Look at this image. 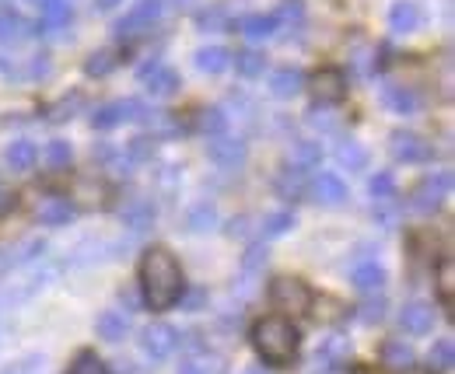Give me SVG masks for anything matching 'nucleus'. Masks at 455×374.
Segmentation results:
<instances>
[{
	"instance_id": "f257e3e1",
	"label": "nucleus",
	"mask_w": 455,
	"mask_h": 374,
	"mask_svg": "<svg viewBox=\"0 0 455 374\" xmlns=\"http://www.w3.org/2000/svg\"><path fill=\"white\" fill-rule=\"evenodd\" d=\"M137 280H141L144 304L151 311H168L172 304H179L182 294H186V273H182L179 259L165 245L144 248V256L137 263Z\"/></svg>"
},
{
	"instance_id": "f03ea898",
	"label": "nucleus",
	"mask_w": 455,
	"mask_h": 374,
	"mask_svg": "<svg viewBox=\"0 0 455 374\" xmlns=\"http://www.w3.org/2000/svg\"><path fill=\"white\" fill-rule=\"evenodd\" d=\"M249 340H252V350L259 354V361L270 368H291L298 357V347H302L298 325L284 315H263L252 325Z\"/></svg>"
},
{
	"instance_id": "7ed1b4c3",
	"label": "nucleus",
	"mask_w": 455,
	"mask_h": 374,
	"mask_svg": "<svg viewBox=\"0 0 455 374\" xmlns=\"http://www.w3.org/2000/svg\"><path fill=\"white\" fill-rule=\"evenodd\" d=\"M312 287L305 284L302 277H277V280H270V304L284 315V318H291V315H308V308H312Z\"/></svg>"
},
{
	"instance_id": "20e7f679",
	"label": "nucleus",
	"mask_w": 455,
	"mask_h": 374,
	"mask_svg": "<svg viewBox=\"0 0 455 374\" xmlns=\"http://www.w3.org/2000/svg\"><path fill=\"white\" fill-rule=\"evenodd\" d=\"M151 116V105H144L141 98H116L105 102L91 112V126L95 130H116L120 123H144Z\"/></svg>"
},
{
	"instance_id": "39448f33",
	"label": "nucleus",
	"mask_w": 455,
	"mask_h": 374,
	"mask_svg": "<svg viewBox=\"0 0 455 374\" xmlns=\"http://www.w3.org/2000/svg\"><path fill=\"white\" fill-rule=\"evenodd\" d=\"M449 189H452V172H431L428 179H420L410 189L406 210H413V214H435L442 207V200L449 196Z\"/></svg>"
},
{
	"instance_id": "423d86ee",
	"label": "nucleus",
	"mask_w": 455,
	"mask_h": 374,
	"mask_svg": "<svg viewBox=\"0 0 455 374\" xmlns=\"http://www.w3.org/2000/svg\"><path fill=\"white\" fill-rule=\"evenodd\" d=\"M165 14V0H137L130 11H127V18H120L116 25H112V32H116V39H130V35H141V28H154V21Z\"/></svg>"
},
{
	"instance_id": "0eeeda50",
	"label": "nucleus",
	"mask_w": 455,
	"mask_h": 374,
	"mask_svg": "<svg viewBox=\"0 0 455 374\" xmlns=\"http://www.w3.org/2000/svg\"><path fill=\"white\" fill-rule=\"evenodd\" d=\"M308 91H312L315 105H322V109L326 105H336L347 95V74L340 67H322V71H315V74L308 77Z\"/></svg>"
},
{
	"instance_id": "6e6552de",
	"label": "nucleus",
	"mask_w": 455,
	"mask_h": 374,
	"mask_svg": "<svg viewBox=\"0 0 455 374\" xmlns=\"http://www.w3.org/2000/svg\"><path fill=\"white\" fill-rule=\"evenodd\" d=\"M389 150L403 164H424V161L435 157V144H428L420 134H410V130H396L389 137Z\"/></svg>"
},
{
	"instance_id": "1a4fd4ad",
	"label": "nucleus",
	"mask_w": 455,
	"mask_h": 374,
	"mask_svg": "<svg viewBox=\"0 0 455 374\" xmlns=\"http://www.w3.org/2000/svg\"><path fill=\"white\" fill-rule=\"evenodd\" d=\"M182 343L179 329L168 325V322H151L144 332H141V350L151 357V361H165L168 354H175V347Z\"/></svg>"
},
{
	"instance_id": "9d476101",
	"label": "nucleus",
	"mask_w": 455,
	"mask_h": 374,
	"mask_svg": "<svg viewBox=\"0 0 455 374\" xmlns=\"http://www.w3.org/2000/svg\"><path fill=\"white\" fill-rule=\"evenodd\" d=\"M137 80L148 88V95H154V98H172V95L179 91V74H175L168 64H161V60L144 64V67L137 71Z\"/></svg>"
},
{
	"instance_id": "9b49d317",
	"label": "nucleus",
	"mask_w": 455,
	"mask_h": 374,
	"mask_svg": "<svg viewBox=\"0 0 455 374\" xmlns=\"http://www.w3.org/2000/svg\"><path fill=\"white\" fill-rule=\"evenodd\" d=\"M308 189H312V200L322 203V207H343V203L351 200L347 182H343L340 175H333V172H322Z\"/></svg>"
},
{
	"instance_id": "f8f14e48",
	"label": "nucleus",
	"mask_w": 455,
	"mask_h": 374,
	"mask_svg": "<svg viewBox=\"0 0 455 374\" xmlns=\"http://www.w3.org/2000/svg\"><path fill=\"white\" fill-rule=\"evenodd\" d=\"M347 361H351V340L347 336H329L315 350V368L319 371H340V368H347Z\"/></svg>"
},
{
	"instance_id": "ddd939ff",
	"label": "nucleus",
	"mask_w": 455,
	"mask_h": 374,
	"mask_svg": "<svg viewBox=\"0 0 455 374\" xmlns=\"http://www.w3.org/2000/svg\"><path fill=\"white\" fill-rule=\"evenodd\" d=\"M379 102L389 112H396V116H413V112L420 109L417 91H413V88H403V84H382Z\"/></svg>"
},
{
	"instance_id": "4468645a",
	"label": "nucleus",
	"mask_w": 455,
	"mask_h": 374,
	"mask_svg": "<svg viewBox=\"0 0 455 374\" xmlns=\"http://www.w3.org/2000/svg\"><path fill=\"white\" fill-rule=\"evenodd\" d=\"M32 35H39V25L35 21H28L14 7H0V42H25Z\"/></svg>"
},
{
	"instance_id": "2eb2a0df",
	"label": "nucleus",
	"mask_w": 455,
	"mask_h": 374,
	"mask_svg": "<svg viewBox=\"0 0 455 374\" xmlns=\"http://www.w3.org/2000/svg\"><path fill=\"white\" fill-rule=\"evenodd\" d=\"M245 141H238V137H214L211 144H207V157L214 161V164H221V168H242L245 164Z\"/></svg>"
},
{
	"instance_id": "dca6fc26",
	"label": "nucleus",
	"mask_w": 455,
	"mask_h": 374,
	"mask_svg": "<svg viewBox=\"0 0 455 374\" xmlns=\"http://www.w3.org/2000/svg\"><path fill=\"white\" fill-rule=\"evenodd\" d=\"M420 21H424V11H420V4H417V0H396V4L389 7V28H392L396 35H410V32H417V28H420Z\"/></svg>"
},
{
	"instance_id": "f3484780",
	"label": "nucleus",
	"mask_w": 455,
	"mask_h": 374,
	"mask_svg": "<svg viewBox=\"0 0 455 374\" xmlns=\"http://www.w3.org/2000/svg\"><path fill=\"white\" fill-rule=\"evenodd\" d=\"M399 325H403L410 336H424V332L435 329V308L424 304V301H410V304H403V311H399Z\"/></svg>"
},
{
	"instance_id": "a211bd4d",
	"label": "nucleus",
	"mask_w": 455,
	"mask_h": 374,
	"mask_svg": "<svg viewBox=\"0 0 455 374\" xmlns=\"http://www.w3.org/2000/svg\"><path fill=\"white\" fill-rule=\"evenodd\" d=\"M154 203L151 200H144V196H134V200H127L123 207H120V218H123V225L130 227L134 234H144L148 227L154 225Z\"/></svg>"
},
{
	"instance_id": "6ab92c4d",
	"label": "nucleus",
	"mask_w": 455,
	"mask_h": 374,
	"mask_svg": "<svg viewBox=\"0 0 455 374\" xmlns=\"http://www.w3.org/2000/svg\"><path fill=\"white\" fill-rule=\"evenodd\" d=\"M379 357H382V364L396 374L410 371V368L417 364V354H413V347H410L406 340H385L379 350Z\"/></svg>"
},
{
	"instance_id": "aec40b11",
	"label": "nucleus",
	"mask_w": 455,
	"mask_h": 374,
	"mask_svg": "<svg viewBox=\"0 0 455 374\" xmlns=\"http://www.w3.org/2000/svg\"><path fill=\"white\" fill-rule=\"evenodd\" d=\"M274 189L281 200H302L308 193V172L305 168H295V164H284L274 179Z\"/></svg>"
},
{
	"instance_id": "412c9836",
	"label": "nucleus",
	"mask_w": 455,
	"mask_h": 374,
	"mask_svg": "<svg viewBox=\"0 0 455 374\" xmlns=\"http://www.w3.org/2000/svg\"><path fill=\"white\" fill-rule=\"evenodd\" d=\"M39 11H42L39 32L46 28V35H60V32L71 25V18H74V7H71V0H46Z\"/></svg>"
},
{
	"instance_id": "4be33fe9",
	"label": "nucleus",
	"mask_w": 455,
	"mask_h": 374,
	"mask_svg": "<svg viewBox=\"0 0 455 374\" xmlns=\"http://www.w3.org/2000/svg\"><path fill=\"white\" fill-rule=\"evenodd\" d=\"M95 332H98V340H105V343H123V340H127V332H130V315H123V311L109 308V311H102V315H98Z\"/></svg>"
},
{
	"instance_id": "5701e85b",
	"label": "nucleus",
	"mask_w": 455,
	"mask_h": 374,
	"mask_svg": "<svg viewBox=\"0 0 455 374\" xmlns=\"http://www.w3.org/2000/svg\"><path fill=\"white\" fill-rule=\"evenodd\" d=\"M193 64H197V71H200V74L218 77L231 67V53H228L225 46H200V50L193 53Z\"/></svg>"
},
{
	"instance_id": "b1692460",
	"label": "nucleus",
	"mask_w": 455,
	"mask_h": 374,
	"mask_svg": "<svg viewBox=\"0 0 455 374\" xmlns=\"http://www.w3.org/2000/svg\"><path fill=\"white\" fill-rule=\"evenodd\" d=\"M351 284L361 291V294H379L382 287H385V270H382L379 263H358L354 270H351Z\"/></svg>"
},
{
	"instance_id": "393cba45",
	"label": "nucleus",
	"mask_w": 455,
	"mask_h": 374,
	"mask_svg": "<svg viewBox=\"0 0 455 374\" xmlns=\"http://www.w3.org/2000/svg\"><path fill=\"white\" fill-rule=\"evenodd\" d=\"M277 14H245L242 21H238V32L245 35V39H252V42H263V39H274L277 35Z\"/></svg>"
},
{
	"instance_id": "a878e982",
	"label": "nucleus",
	"mask_w": 455,
	"mask_h": 374,
	"mask_svg": "<svg viewBox=\"0 0 455 374\" xmlns=\"http://www.w3.org/2000/svg\"><path fill=\"white\" fill-rule=\"evenodd\" d=\"M4 161H7V168H14V172H28V168H35V161H39V148L32 144V141H11L7 150H4Z\"/></svg>"
},
{
	"instance_id": "bb28decb",
	"label": "nucleus",
	"mask_w": 455,
	"mask_h": 374,
	"mask_svg": "<svg viewBox=\"0 0 455 374\" xmlns=\"http://www.w3.org/2000/svg\"><path fill=\"white\" fill-rule=\"evenodd\" d=\"M305 77L298 67H281V71H274L270 74V95L274 98H295L298 91H302Z\"/></svg>"
},
{
	"instance_id": "cd10ccee",
	"label": "nucleus",
	"mask_w": 455,
	"mask_h": 374,
	"mask_svg": "<svg viewBox=\"0 0 455 374\" xmlns=\"http://www.w3.org/2000/svg\"><path fill=\"white\" fill-rule=\"evenodd\" d=\"M71 218H74V203L64 200V196H50V200H42V207H39V221L46 227L71 225Z\"/></svg>"
},
{
	"instance_id": "c85d7f7f",
	"label": "nucleus",
	"mask_w": 455,
	"mask_h": 374,
	"mask_svg": "<svg viewBox=\"0 0 455 374\" xmlns=\"http://www.w3.org/2000/svg\"><path fill=\"white\" fill-rule=\"evenodd\" d=\"M336 161L343 164V168H351V172H365L368 168V161H372V154H368V148L365 144H358V141H340L336 144Z\"/></svg>"
},
{
	"instance_id": "c756f323",
	"label": "nucleus",
	"mask_w": 455,
	"mask_h": 374,
	"mask_svg": "<svg viewBox=\"0 0 455 374\" xmlns=\"http://www.w3.org/2000/svg\"><path fill=\"white\" fill-rule=\"evenodd\" d=\"M105 196H109V189L102 186V182H95V179H81L74 186V200L84 207V210H98V207H105Z\"/></svg>"
},
{
	"instance_id": "7c9ffc66",
	"label": "nucleus",
	"mask_w": 455,
	"mask_h": 374,
	"mask_svg": "<svg viewBox=\"0 0 455 374\" xmlns=\"http://www.w3.org/2000/svg\"><path fill=\"white\" fill-rule=\"evenodd\" d=\"M120 57L123 50H95L88 60H84V74L88 77H105L120 67Z\"/></svg>"
},
{
	"instance_id": "2f4dec72",
	"label": "nucleus",
	"mask_w": 455,
	"mask_h": 374,
	"mask_svg": "<svg viewBox=\"0 0 455 374\" xmlns=\"http://www.w3.org/2000/svg\"><path fill=\"white\" fill-rule=\"evenodd\" d=\"M322 161V148L315 144V141H295L291 150H288V164H295V168H315Z\"/></svg>"
},
{
	"instance_id": "473e14b6",
	"label": "nucleus",
	"mask_w": 455,
	"mask_h": 374,
	"mask_svg": "<svg viewBox=\"0 0 455 374\" xmlns=\"http://www.w3.org/2000/svg\"><path fill=\"white\" fill-rule=\"evenodd\" d=\"M428 364L435 374H449L455 368V343L445 336V340H435L431 354H428Z\"/></svg>"
},
{
	"instance_id": "72a5a7b5",
	"label": "nucleus",
	"mask_w": 455,
	"mask_h": 374,
	"mask_svg": "<svg viewBox=\"0 0 455 374\" xmlns=\"http://www.w3.org/2000/svg\"><path fill=\"white\" fill-rule=\"evenodd\" d=\"M438 298H442V308L452 315V308H455V266H452V259H442L438 263Z\"/></svg>"
},
{
	"instance_id": "f704fd0d",
	"label": "nucleus",
	"mask_w": 455,
	"mask_h": 374,
	"mask_svg": "<svg viewBox=\"0 0 455 374\" xmlns=\"http://www.w3.org/2000/svg\"><path fill=\"white\" fill-rule=\"evenodd\" d=\"M228 126V116L225 109H218V105H211V109H200L197 116H193V130H200V134H225Z\"/></svg>"
},
{
	"instance_id": "c9c22d12",
	"label": "nucleus",
	"mask_w": 455,
	"mask_h": 374,
	"mask_svg": "<svg viewBox=\"0 0 455 374\" xmlns=\"http://www.w3.org/2000/svg\"><path fill=\"white\" fill-rule=\"evenodd\" d=\"M231 64L238 67V74L249 77V80H252V77H259L263 71H266V57H263L259 50H242L238 57H231Z\"/></svg>"
},
{
	"instance_id": "e433bc0d",
	"label": "nucleus",
	"mask_w": 455,
	"mask_h": 374,
	"mask_svg": "<svg viewBox=\"0 0 455 374\" xmlns=\"http://www.w3.org/2000/svg\"><path fill=\"white\" fill-rule=\"evenodd\" d=\"M186 225H189V231H211V227H218V210H214V203L204 200V203L189 207Z\"/></svg>"
},
{
	"instance_id": "4c0bfd02",
	"label": "nucleus",
	"mask_w": 455,
	"mask_h": 374,
	"mask_svg": "<svg viewBox=\"0 0 455 374\" xmlns=\"http://www.w3.org/2000/svg\"><path fill=\"white\" fill-rule=\"evenodd\" d=\"M67 374H112V371L105 368V361H102L95 350H81L74 361H71Z\"/></svg>"
},
{
	"instance_id": "58836bf2",
	"label": "nucleus",
	"mask_w": 455,
	"mask_h": 374,
	"mask_svg": "<svg viewBox=\"0 0 455 374\" xmlns=\"http://www.w3.org/2000/svg\"><path fill=\"white\" fill-rule=\"evenodd\" d=\"M385 311H389V304L382 294H368V298L358 304V318L365 322V325H379L382 318H385Z\"/></svg>"
},
{
	"instance_id": "ea45409f",
	"label": "nucleus",
	"mask_w": 455,
	"mask_h": 374,
	"mask_svg": "<svg viewBox=\"0 0 455 374\" xmlns=\"http://www.w3.org/2000/svg\"><path fill=\"white\" fill-rule=\"evenodd\" d=\"M197 28H200V32H225L228 28L225 7H221V4H214V7L200 11V14H197Z\"/></svg>"
},
{
	"instance_id": "a19ab883",
	"label": "nucleus",
	"mask_w": 455,
	"mask_h": 374,
	"mask_svg": "<svg viewBox=\"0 0 455 374\" xmlns=\"http://www.w3.org/2000/svg\"><path fill=\"white\" fill-rule=\"evenodd\" d=\"M295 227V214L291 210H277V214H266L263 221V238H281Z\"/></svg>"
},
{
	"instance_id": "79ce46f5",
	"label": "nucleus",
	"mask_w": 455,
	"mask_h": 374,
	"mask_svg": "<svg viewBox=\"0 0 455 374\" xmlns=\"http://www.w3.org/2000/svg\"><path fill=\"white\" fill-rule=\"evenodd\" d=\"M406 245H410V256H413V259H428V256H435L438 238H435L431 231H413Z\"/></svg>"
},
{
	"instance_id": "37998d69",
	"label": "nucleus",
	"mask_w": 455,
	"mask_h": 374,
	"mask_svg": "<svg viewBox=\"0 0 455 374\" xmlns=\"http://www.w3.org/2000/svg\"><path fill=\"white\" fill-rule=\"evenodd\" d=\"M42 157H46V164H53V168H67L71 157H74V148H71V141H50L46 150H42Z\"/></svg>"
},
{
	"instance_id": "c03bdc74",
	"label": "nucleus",
	"mask_w": 455,
	"mask_h": 374,
	"mask_svg": "<svg viewBox=\"0 0 455 374\" xmlns=\"http://www.w3.org/2000/svg\"><path fill=\"white\" fill-rule=\"evenodd\" d=\"M368 193H372L375 200H392V196H396V175H392V172H375V175L368 179Z\"/></svg>"
},
{
	"instance_id": "a18cd8bd",
	"label": "nucleus",
	"mask_w": 455,
	"mask_h": 374,
	"mask_svg": "<svg viewBox=\"0 0 455 374\" xmlns=\"http://www.w3.org/2000/svg\"><path fill=\"white\" fill-rule=\"evenodd\" d=\"M81 105H84V98H81V95H64L57 105H50V116H46V119H50V123H64V119H71V116H74Z\"/></svg>"
},
{
	"instance_id": "49530a36",
	"label": "nucleus",
	"mask_w": 455,
	"mask_h": 374,
	"mask_svg": "<svg viewBox=\"0 0 455 374\" xmlns=\"http://www.w3.org/2000/svg\"><path fill=\"white\" fill-rule=\"evenodd\" d=\"M154 148H158V144H154L151 137H134V141H130V144L123 148V154H127V157H130L134 164H141V161H151V157H154Z\"/></svg>"
},
{
	"instance_id": "de8ad7c7",
	"label": "nucleus",
	"mask_w": 455,
	"mask_h": 374,
	"mask_svg": "<svg viewBox=\"0 0 455 374\" xmlns=\"http://www.w3.org/2000/svg\"><path fill=\"white\" fill-rule=\"evenodd\" d=\"M266 259H270L266 245H252V248L245 252V259H242V273H245V277H256V273L266 266Z\"/></svg>"
},
{
	"instance_id": "09e8293b",
	"label": "nucleus",
	"mask_w": 455,
	"mask_h": 374,
	"mask_svg": "<svg viewBox=\"0 0 455 374\" xmlns=\"http://www.w3.org/2000/svg\"><path fill=\"white\" fill-rule=\"evenodd\" d=\"M375 221H379L385 231L399 225V207H392V200H375Z\"/></svg>"
},
{
	"instance_id": "8fccbe9b",
	"label": "nucleus",
	"mask_w": 455,
	"mask_h": 374,
	"mask_svg": "<svg viewBox=\"0 0 455 374\" xmlns=\"http://www.w3.org/2000/svg\"><path fill=\"white\" fill-rule=\"evenodd\" d=\"M322 304H326V308H329V311H326V315H322V318H326V322H340V318H343V315H351V308H347V304H343V301H336V298H322Z\"/></svg>"
},
{
	"instance_id": "3c124183",
	"label": "nucleus",
	"mask_w": 455,
	"mask_h": 374,
	"mask_svg": "<svg viewBox=\"0 0 455 374\" xmlns=\"http://www.w3.org/2000/svg\"><path fill=\"white\" fill-rule=\"evenodd\" d=\"M281 18H288V21H302L305 18V7L298 0H284V7H281ZM277 18V21H281Z\"/></svg>"
},
{
	"instance_id": "603ef678",
	"label": "nucleus",
	"mask_w": 455,
	"mask_h": 374,
	"mask_svg": "<svg viewBox=\"0 0 455 374\" xmlns=\"http://www.w3.org/2000/svg\"><path fill=\"white\" fill-rule=\"evenodd\" d=\"M308 123H312L315 130H326V134H333V130H336V123H333L326 112H322V116H319V112H312V116H308Z\"/></svg>"
},
{
	"instance_id": "864d4df0",
	"label": "nucleus",
	"mask_w": 455,
	"mask_h": 374,
	"mask_svg": "<svg viewBox=\"0 0 455 374\" xmlns=\"http://www.w3.org/2000/svg\"><path fill=\"white\" fill-rule=\"evenodd\" d=\"M14 203H18V196H14V193H11L7 186H0V214H7V210H11Z\"/></svg>"
},
{
	"instance_id": "5fc2aeb1",
	"label": "nucleus",
	"mask_w": 455,
	"mask_h": 374,
	"mask_svg": "<svg viewBox=\"0 0 455 374\" xmlns=\"http://www.w3.org/2000/svg\"><path fill=\"white\" fill-rule=\"evenodd\" d=\"M179 374H207V371H204L200 364H182V368H179Z\"/></svg>"
},
{
	"instance_id": "6e6d98bb",
	"label": "nucleus",
	"mask_w": 455,
	"mask_h": 374,
	"mask_svg": "<svg viewBox=\"0 0 455 374\" xmlns=\"http://www.w3.org/2000/svg\"><path fill=\"white\" fill-rule=\"evenodd\" d=\"M116 4H123V0H95V7H98V11H112Z\"/></svg>"
},
{
	"instance_id": "4d7b16f0",
	"label": "nucleus",
	"mask_w": 455,
	"mask_h": 374,
	"mask_svg": "<svg viewBox=\"0 0 455 374\" xmlns=\"http://www.w3.org/2000/svg\"><path fill=\"white\" fill-rule=\"evenodd\" d=\"M120 374H137V364H130V361H123V364H120Z\"/></svg>"
},
{
	"instance_id": "13d9d810",
	"label": "nucleus",
	"mask_w": 455,
	"mask_h": 374,
	"mask_svg": "<svg viewBox=\"0 0 455 374\" xmlns=\"http://www.w3.org/2000/svg\"><path fill=\"white\" fill-rule=\"evenodd\" d=\"M242 374H266V371H259V368H249V371H242Z\"/></svg>"
},
{
	"instance_id": "bf43d9fd",
	"label": "nucleus",
	"mask_w": 455,
	"mask_h": 374,
	"mask_svg": "<svg viewBox=\"0 0 455 374\" xmlns=\"http://www.w3.org/2000/svg\"><path fill=\"white\" fill-rule=\"evenodd\" d=\"M25 4H35V7H42V4H46V0H25Z\"/></svg>"
},
{
	"instance_id": "052dcab7",
	"label": "nucleus",
	"mask_w": 455,
	"mask_h": 374,
	"mask_svg": "<svg viewBox=\"0 0 455 374\" xmlns=\"http://www.w3.org/2000/svg\"><path fill=\"white\" fill-rule=\"evenodd\" d=\"M186 4H189V0H175V7H186Z\"/></svg>"
}]
</instances>
